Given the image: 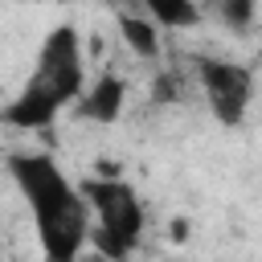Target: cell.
Listing matches in <instances>:
<instances>
[{
    "label": "cell",
    "mask_w": 262,
    "mask_h": 262,
    "mask_svg": "<svg viewBox=\"0 0 262 262\" xmlns=\"http://www.w3.org/2000/svg\"><path fill=\"white\" fill-rule=\"evenodd\" d=\"M8 176L16 180V188L33 213L41 258L45 262H78L82 250L90 246V229H94V213H90L82 188L45 151L8 156Z\"/></svg>",
    "instance_id": "cell-1"
},
{
    "label": "cell",
    "mask_w": 262,
    "mask_h": 262,
    "mask_svg": "<svg viewBox=\"0 0 262 262\" xmlns=\"http://www.w3.org/2000/svg\"><path fill=\"white\" fill-rule=\"evenodd\" d=\"M86 90V57H82V37L74 25L49 29V37L37 49V66L29 82L16 90V98L0 111V123L16 131H41L49 127L66 106H74Z\"/></svg>",
    "instance_id": "cell-2"
},
{
    "label": "cell",
    "mask_w": 262,
    "mask_h": 262,
    "mask_svg": "<svg viewBox=\"0 0 262 262\" xmlns=\"http://www.w3.org/2000/svg\"><path fill=\"white\" fill-rule=\"evenodd\" d=\"M90 213H94V229H90V246L102 250L106 258L123 262L131 258V250L143 237V205L135 196V188L119 176H90L78 184Z\"/></svg>",
    "instance_id": "cell-3"
},
{
    "label": "cell",
    "mask_w": 262,
    "mask_h": 262,
    "mask_svg": "<svg viewBox=\"0 0 262 262\" xmlns=\"http://www.w3.org/2000/svg\"><path fill=\"white\" fill-rule=\"evenodd\" d=\"M196 74L205 86V102L221 127H242L250 98H254V74L225 57H196Z\"/></svg>",
    "instance_id": "cell-4"
},
{
    "label": "cell",
    "mask_w": 262,
    "mask_h": 262,
    "mask_svg": "<svg viewBox=\"0 0 262 262\" xmlns=\"http://www.w3.org/2000/svg\"><path fill=\"white\" fill-rule=\"evenodd\" d=\"M123 102H127V82L119 74H102L98 82H90L82 90V98L74 102V111L90 123H115L123 115Z\"/></svg>",
    "instance_id": "cell-5"
},
{
    "label": "cell",
    "mask_w": 262,
    "mask_h": 262,
    "mask_svg": "<svg viewBox=\"0 0 262 262\" xmlns=\"http://www.w3.org/2000/svg\"><path fill=\"white\" fill-rule=\"evenodd\" d=\"M115 25H119V37L123 45L135 53V57H160V25L143 12H115Z\"/></svg>",
    "instance_id": "cell-6"
},
{
    "label": "cell",
    "mask_w": 262,
    "mask_h": 262,
    "mask_svg": "<svg viewBox=\"0 0 262 262\" xmlns=\"http://www.w3.org/2000/svg\"><path fill=\"white\" fill-rule=\"evenodd\" d=\"M139 8L160 29H192L196 25V0H139Z\"/></svg>",
    "instance_id": "cell-7"
},
{
    "label": "cell",
    "mask_w": 262,
    "mask_h": 262,
    "mask_svg": "<svg viewBox=\"0 0 262 262\" xmlns=\"http://www.w3.org/2000/svg\"><path fill=\"white\" fill-rule=\"evenodd\" d=\"M213 8H217V16H221L233 33H242V29H250V25H254L258 0H213Z\"/></svg>",
    "instance_id": "cell-8"
},
{
    "label": "cell",
    "mask_w": 262,
    "mask_h": 262,
    "mask_svg": "<svg viewBox=\"0 0 262 262\" xmlns=\"http://www.w3.org/2000/svg\"><path fill=\"white\" fill-rule=\"evenodd\" d=\"M151 98H156V102H176V78H172V74L156 78V86H151Z\"/></svg>",
    "instance_id": "cell-9"
},
{
    "label": "cell",
    "mask_w": 262,
    "mask_h": 262,
    "mask_svg": "<svg viewBox=\"0 0 262 262\" xmlns=\"http://www.w3.org/2000/svg\"><path fill=\"white\" fill-rule=\"evenodd\" d=\"M78 262H115V258H106L102 250H94V246H90V250H82V258H78Z\"/></svg>",
    "instance_id": "cell-10"
},
{
    "label": "cell",
    "mask_w": 262,
    "mask_h": 262,
    "mask_svg": "<svg viewBox=\"0 0 262 262\" xmlns=\"http://www.w3.org/2000/svg\"><path fill=\"white\" fill-rule=\"evenodd\" d=\"M172 237L184 242V237H188V221H172Z\"/></svg>",
    "instance_id": "cell-11"
}]
</instances>
